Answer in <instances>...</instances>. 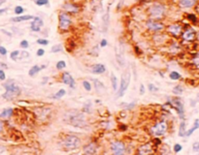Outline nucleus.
Segmentation results:
<instances>
[{
	"mask_svg": "<svg viewBox=\"0 0 199 155\" xmlns=\"http://www.w3.org/2000/svg\"><path fill=\"white\" fill-rule=\"evenodd\" d=\"M64 120L69 125L80 127V128H83L87 125V119H85V115L81 112H78V110L68 112L64 116Z\"/></svg>",
	"mask_w": 199,
	"mask_h": 155,
	"instance_id": "obj_1",
	"label": "nucleus"
},
{
	"mask_svg": "<svg viewBox=\"0 0 199 155\" xmlns=\"http://www.w3.org/2000/svg\"><path fill=\"white\" fill-rule=\"evenodd\" d=\"M3 85L4 88L6 89V92L3 94V98H5L6 100H13L14 98L18 97L21 93V88L18 85H16L13 80L7 81Z\"/></svg>",
	"mask_w": 199,
	"mask_h": 155,
	"instance_id": "obj_2",
	"label": "nucleus"
},
{
	"mask_svg": "<svg viewBox=\"0 0 199 155\" xmlns=\"http://www.w3.org/2000/svg\"><path fill=\"white\" fill-rule=\"evenodd\" d=\"M165 12H166L165 5L158 3V2L154 3L149 8V16H150L151 19H154V21H159L162 18H164Z\"/></svg>",
	"mask_w": 199,
	"mask_h": 155,
	"instance_id": "obj_3",
	"label": "nucleus"
},
{
	"mask_svg": "<svg viewBox=\"0 0 199 155\" xmlns=\"http://www.w3.org/2000/svg\"><path fill=\"white\" fill-rule=\"evenodd\" d=\"M130 80H131L130 69L126 68L123 73V75H121V80L120 88H118V97H121L124 95V92L126 91V89H127L129 86V84H130Z\"/></svg>",
	"mask_w": 199,
	"mask_h": 155,
	"instance_id": "obj_4",
	"label": "nucleus"
},
{
	"mask_svg": "<svg viewBox=\"0 0 199 155\" xmlns=\"http://www.w3.org/2000/svg\"><path fill=\"white\" fill-rule=\"evenodd\" d=\"M62 145L68 150H73V149H77L81 145V140L74 135H68L63 139Z\"/></svg>",
	"mask_w": 199,
	"mask_h": 155,
	"instance_id": "obj_5",
	"label": "nucleus"
},
{
	"mask_svg": "<svg viewBox=\"0 0 199 155\" xmlns=\"http://www.w3.org/2000/svg\"><path fill=\"white\" fill-rule=\"evenodd\" d=\"M59 28L66 31L70 28V26L72 25V19L69 14L61 12L59 15Z\"/></svg>",
	"mask_w": 199,
	"mask_h": 155,
	"instance_id": "obj_6",
	"label": "nucleus"
},
{
	"mask_svg": "<svg viewBox=\"0 0 199 155\" xmlns=\"http://www.w3.org/2000/svg\"><path fill=\"white\" fill-rule=\"evenodd\" d=\"M167 123L165 121H160V122L156 123V125L153 126L151 128V133L154 136H156V137H159V136H163L167 131Z\"/></svg>",
	"mask_w": 199,
	"mask_h": 155,
	"instance_id": "obj_7",
	"label": "nucleus"
},
{
	"mask_svg": "<svg viewBox=\"0 0 199 155\" xmlns=\"http://www.w3.org/2000/svg\"><path fill=\"white\" fill-rule=\"evenodd\" d=\"M146 26L151 32H160L165 28L163 23H159L157 21H154V19H150V21H146Z\"/></svg>",
	"mask_w": 199,
	"mask_h": 155,
	"instance_id": "obj_8",
	"label": "nucleus"
},
{
	"mask_svg": "<svg viewBox=\"0 0 199 155\" xmlns=\"http://www.w3.org/2000/svg\"><path fill=\"white\" fill-rule=\"evenodd\" d=\"M125 145L121 141H115L111 143V150L115 155H121L125 152Z\"/></svg>",
	"mask_w": 199,
	"mask_h": 155,
	"instance_id": "obj_9",
	"label": "nucleus"
},
{
	"mask_svg": "<svg viewBox=\"0 0 199 155\" xmlns=\"http://www.w3.org/2000/svg\"><path fill=\"white\" fill-rule=\"evenodd\" d=\"M62 9L67 14H77V13H79V11H80V6L76 3L66 2V3L62 5Z\"/></svg>",
	"mask_w": 199,
	"mask_h": 155,
	"instance_id": "obj_10",
	"label": "nucleus"
},
{
	"mask_svg": "<svg viewBox=\"0 0 199 155\" xmlns=\"http://www.w3.org/2000/svg\"><path fill=\"white\" fill-rule=\"evenodd\" d=\"M43 21L42 19H40L39 16H34L33 19V21L30 24V29L32 30L33 32H40L41 31V27L43 26Z\"/></svg>",
	"mask_w": 199,
	"mask_h": 155,
	"instance_id": "obj_11",
	"label": "nucleus"
},
{
	"mask_svg": "<svg viewBox=\"0 0 199 155\" xmlns=\"http://www.w3.org/2000/svg\"><path fill=\"white\" fill-rule=\"evenodd\" d=\"M61 80L65 84L69 85L71 88L75 87V84H76L75 80H74V78L72 77L68 72H64V73L61 75Z\"/></svg>",
	"mask_w": 199,
	"mask_h": 155,
	"instance_id": "obj_12",
	"label": "nucleus"
},
{
	"mask_svg": "<svg viewBox=\"0 0 199 155\" xmlns=\"http://www.w3.org/2000/svg\"><path fill=\"white\" fill-rule=\"evenodd\" d=\"M90 72L95 75H101L106 72V67H105V65L101 64V63H97V64H94L90 67Z\"/></svg>",
	"mask_w": 199,
	"mask_h": 155,
	"instance_id": "obj_13",
	"label": "nucleus"
},
{
	"mask_svg": "<svg viewBox=\"0 0 199 155\" xmlns=\"http://www.w3.org/2000/svg\"><path fill=\"white\" fill-rule=\"evenodd\" d=\"M172 103H173L172 104L173 107L175 108V110H177V112L179 113L180 117L184 118V106H183V104H182V102L180 101L179 99H174Z\"/></svg>",
	"mask_w": 199,
	"mask_h": 155,
	"instance_id": "obj_14",
	"label": "nucleus"
},
{
	"mask_svg": "<svg viewBox=\"0 0 199 155\" xmlns=\"http://www.w3.org/2000/svg\"><path fill=\"white\" fill-rule=\"evenodd\" d=\"M167 31L174 36H178L181 34V32H182V26L178 23L171 24V25L167 27Z\"/></svg>",
	"mask_w": 199,
	"mask_h": 155,
	"instance_id": "obj_15",
	"label": "nucleus"
},
{
	"mask_svg": "<svg viewBox=\"0 0 199 155\" xmlns=\"http://www.w3.org/2000/svg\"><path fill=\"white\" fill-rule=\"evenodd\" d=\"M97 149V146L94 143H90L84 146V152L87 154H94Z\"/></svg>",
	"mask_w": 199,
	"mask_h": 155,
	"instance_id": "obj_16",
	"label": "nucleus"
},
{
	"mask_svg": "<svg viewBox=\"0 0 199 155\" xmlns=\"http://www.w3.org/2000/svg\"><path fill=\"white\" fill-rule=\"evenodd\" d=\"M195 35H196V33L194 30L189 28V29H187L186 31L184 32L183 38L187 41H193L195 39Z\"/></svg>",
	"mask_w": 199,
	"mask_h": 155,
	"instance_id": "obj_17",
	"label": "nucleus"
},
{
	"mask_svg": "<svg viewBox=\"0 0 199 155\" xmlns=\"http://www.w3.org/2000/svg\"><path fill=\"white\" fill-rule=\"evenodd\" d=\"M151 151H153V147H151V145H149V143L141 145L139 149H138V153L139 154H149V153H151Z\"/></svg>",
	"mask_w": 199,
	"mask_h": 155,
	"instance_id": "obj_18",
	"label": "nucleus"
},
{
	"mask_svg": "<svg viewBox=\"0 0 199 155\" xmlns=\"http://www.w3.org/2000/svg\"><path fill=\"white\" fill-rule=\"evenodd\" d=\"M34 16H30V15H25V16H18L16 18H12L11 21H14V23H21V21H30V19H33Z\"/></svg>",
	"mask_w": 199,
	"mask_h": 155,
	"instance_id": "obj_19",
	"label": "nucleus"
},
{
	"mask_svg": "<svg viewBox=\"0 0 199 155\" xmlns=\"http://www.w3.org/2000/svg\"><path fill=\"white\" fill-rule=\"evenodd\" d=\"M197 0H180V6L183 8H191L196 4Z\"/></svg>",
	"mask_w": 199,
	"mask_h": 155,
	"instance_id": "obj_20",
	"label": "nucleus"
},
{
	"mask_svg": "<svg viewBox=\"0 0 199 155\" xmlns=\"http://www.w3.org/2000/svg\"><path fill=\"white\" fill-rule=\"evenodd\" d=\"M93 84H94V87H95V90L97 93H101L102 90H105V85L102 82H100L99 80H96L94 79L93 80Z\"/></svg>",
	"mask_w": 199,
	"mask_h": 155,
	"instance_id": "obj_21",
	"label": "nucleus"
},
{
	"mask_svg": "<svg viewBox=\"0 0 199 155\" xmlns=\"http://www.w3.org/2000/svg\"><path fill=\"white\" fill-rule=\"evenodd\" d=\"M14 113V110L11 109V108H8V109H5L3 112L0 113V117L1 118H9L13 115Z\"/></svg>",
	"mask_w": 199,
	"mask_h": 155,
	"instance_id": "obj_22",
	"label": "nucleus"
},
{
	"mask_svg": "<svg viewBox=\"0 0 199 155\" xmlns=\"http://www.w3.org/2000/svg\"><path fill=\"white\" fill-rule=\"evenodd\" d=\"M186 133H187V124L185 121H182L181 124H180L179 136L180 137H184V136H186Z\"/></svg>",
	"mask_w": 199,
	"mask_h": 155,
	"instance_id": "obj_23",
	"label": "nucleus"
},
{
	"mask_svg": "<svg viewBox=\"0 0 199 155\" xmlns=\"http://www.w3.org/2000/svg\"><path fill=\"white\" fill-rule=\"evenodd\" d=\"M41 70H42V69H41L40 66H38V65H34V66H32L31 69H30V70H29L28 75H29L30 77H33V76H35V75H37V74L39 73V72H40Z\"/></svg>",
	"mask_w": 199,
	"mask_h": 155,
	"instance_id": "obj_24",
	"label": "nucleus"
},
{
	"mask_svg": "<svg viewBox=\"0 0 199 155\" xmlns=\"http://www.w3.org/2000/svg\"><path fill=\"white\" fill-rule=\"evenodd\" d=\"M109 19H110V16H109V11L105 14L103 16V29L104 32H106V30L108 29V25H109Z\"/></svg>",
	"mask_w": 199,
	"mask_h": 155,
	"instance_id": "obj_25",
	"label": "nucleus"
},
{
	"mask_svg": "<svg viewBox=\"0 0 199 155\" xmlns=\"http://www.w3.org/2000/svg\"><path fill=\"white\" fill-rule=\"evenodd\" d=\"M199 128V119H196L194 121V125H193V127L191 129H189V131H187L186 133V136H187V137H189L190 135H192V133L195 131V130H197Z\"/></svg>",
	"mask_w": 199,
	"mask_h": 155,
	"instance_id": "obj_26",
	"label": "nucleus"
},
{
	"mask_svg": "<svg viewBox=\"0 0 199 155\" xmlns=\"http://www.w3.org/2000/svg\"><path fill=\"white\" fill-rule=\"evenodd\" d=\"M111 82H112V87H113V89H114L115 91H117L118 88V80H117V77H116L113 73L111 74Z\"/></svg>",
	"mask_w": 199,
	"mask_h": 155,
	"instance_id": "obj_27",
	"label": "nucleus"
},
{
	"mask_svg": "<svg viewBox=\"0 0 199 155\" xmlns=\"http://www.w3.org/2000/svg\"><path fill=\"white\" fill-rule=\"evenodd\" d=\"M169 77H170L171 80H173V81H178V80L181 79V75H180L178 72H176V71L171 72Z\"/></svg>",
	"mask_w": 199,
	"mask_h": 155,
	"instance_id": "obj_28",
	"label": "nucleus"
},
{
	"mask_svg": "<svg viewBox=\"0 0 199 155\" xmlns=\"http://www.w3.org/2000/svg\"><path fill=\"white\" fill-rule=\"evenodd\" d=\"M20 51H14L11 52V54H10V57H11V59L14 60V61H17L18 60V57L20 56Z\"/></svg>",
	"mask_w": 199,
	"mask_h": 155,
	"instance_id": "obj_29",
	"label": "nucleus"
},
{
	"mask_svg": "<svg viewBox=\"0 0 199 155\" xmlns=\"http://www.w3.org/2000/svg\"><path fill=\"white\" fill-rule=\"evenodd\" d=\"M183 90H184V88L182 87L181 85H177V86L173 88V93L177 94V95H180V94L183 93Z\"/></svg>",
	"mask_w": 199,
	"mask_h": 155,
	"instance_id": "obj_30",
	"label": "nucleus"
},
{
	"mask_svg": "<svg viewBox=\"0 0 199 155\" xmlns=\"http://www.w3.org/2000/svg\"><path fill=\"white\" fill-rule=\"evenodd\" d=\"M90 108H92V103H90V101H87V103L84 105V107H83V110H84L85 112H90Z\"/></svg>",
	"mask_w": 199,
	"mask_h": 155,
	"instance_id": "obj_31",
	"label": "nucleus"
},
{
	"mask_svg": "<svg viewBox=\"0 0 199 155\" xmlns=\"http://www.w3.org/2000/svg\"><path fill=\"white\" fill-rule=\"evenodd\" d=\"M66 94V91L64 89H60L56 93V95L54 96V98H56V99H59V98H61V97H63Z\"/></svg>",
	"mask_w": 199,
	"mask_h": 155,
	"instance_id": "obj_32",
	"label": "nucleus"
},
{
	"mask_svg": "<svg viewBox=\"0 0 199 155\" xmlns=\"http://www.w3.org/2000/svg\"><path fill=\"white\" fill-rule=\"evenodd\" d=\"M56 67L57 70H62V69H64L66 67V63H65V61H63V60H60V61L56 63Z\"/></svg>",
	"mask_w": 199,
	"mask_h": 155,
	"instance_id": "obj_33",
	"label": "nucleus"
},
{
	"mask_svg": "<svg viewBox=\"0 0 199 155\" xmlns=\"http://www.w3.org/2000/svg\"><path fill=\"white\" fill-rule=\"evenodd\" d=\"M52 52H54V53H56V52H59V51H62V46L60 45H54V47L52 48Z\"/></svg>",
	"mask_w": 199,
	"mask_h": 155,
	"instance_id": "obj_34",
	"label": "nucleus"
},
{
	"mask_svg": "<svg viewBox=\"0 0 199 155\" xmlns=\"http://www.w3.org/2000/svg\"><path fill=\"white\" fill-rule=\"evenodd\" d=\"M83 86H84V88L87 91H90V90H92V84H90V82H87V81H84V82H83Z\"/></svg>",
	"mask_w": 199,
	"mask_h": 155,
	"instance_id": "obj_35",
	"label": "nucleus"
},
{
	"mask_svg": "<svg viewBox=\"0 0 199 155\" xmlns=\"http://www.w3.org/2000/svg\"><path fill=\"white\" fill-rule=\"evenodd\" d=\"M148 88H149V90H150V92H151V93H156V92L158 91V88H157L156 85L153 84H149Z\"/></svg>",
	"mask_w": 199,
	"mask_h": 155,
	"instance_id": "obj_36",
	"label": "nucleus"
},
{
	"mask_svg": "<svg viewBox=\"0 0 199 155\" xmlns=\"http://www.w3.org/2000/svg\"><path fill=\"white\" fill-rule=\"evenodd\" d=\"M35 4L38 6H45V5L49 4V0H36Z\"/></svg>",
	"mask_w": 199,
	"mask_h": 155,
	"instance_id": "obj_37",
	"label": "nucleus"
},
{
	"mask_svg": "<svg viewBox=\"0 0 199 155\" xmlns=\"http://www.w3.org/2000/svg\"><path fill=\"white\" fill-rule=\"evenodd\" d=\"M14 12H15L16 15H21V14L24 12V9H23V7H21V6H17L15 8V10H14Z\"/></svg>",
	"mask_w": 199,
	"mask_h": 155,
	"instance_id": "obj_38",
	"label": "nucleus"
},
{
	"mask_svg": "<svg viewBox=\"0 0 199 155\" xmlns=\"http://www.w3.org/2000/svg\"><path fill=\"white\" fill-rule=\"evenodd\" d=\"M37 44L41 46H47L49 44V41L47 39H38L37 40Z\"/></svg>",
	"mask_w": 199,
	"mask_h": 155,
	"instance_id": "obj_39",
	"label": "nucleus"
},
{
	"mask_svg": "<svg viewBox=\"0 0 199 155\" xmlns=\"http://www.w3.org/2000/svg\"><path fill=\"white\" fill-rule=\"evenodd\" d=\"M20 45H21V47L23 49H27V48L29 47V44H28V42H27L26 40H23V41L21 42Z\"/></svg>",
	"mask_w": 199,
	"mask_h": 155,
	"instance_id": "obj_40",
	"label": "nucleus"
},
{
	"mask_svg": "<svg viewBox=\"0 0 199 155\" xmlns=\"http://www.w3.org/2000/svg\"><path fill=\"white\" fill-rule=\"evenodd\" d=\"M182 145H179V143H176L175 145H174V151L176 152V153H178V152H180L182 150Z\"/></svg>",
	"mask_w": 199,
	"mask_h": 155,
	"instance_id": "obj_41",
	"label": "nucleus"
},
{
	"mask_svg": "<svg viewBox=\"0 0 199 155\" xmlns=\"http://www.w3.org/2000/svg\"><path fill=\"white\" fill-rule=\"evenodd\" d=\"M187 19H189L190 21H192V23H196V16L194 15L189 14V15H187Z\"/></svg>",
	"mask_w": 199,
	"mask_h": 155,
	"instance_id": "obj_42",
	"label": "nucleus"
},
{
	"mask_svg": "<svg viewBox=\"0 0 199 155\" xmlns=\"http://www.w3.org/2000/svg\"><path fill=\"white\" fill-rule=\"evenodd\" d=\"M192 149H193V151H199V142H195L194 143H193V145H192Z\"/></svg>",
	"mask_w": 199,
	"mask_h": 155,
	"instance_id": "obj_43",
	"label": "nucleus"
},
{
	"mask_svg": "<svg viewBox=\"0 0 199 155\" xmlns=\"http://www.w3.org/2000/svg\"><path fill=\"white\" fill-rule=\"evenodd\" d=\"M20 56H21V59H23V58H27V57H29V53L27 51H23L20 54Z\"/></svg>",
	"mask_w": 199,
	"mask_h": 155,
	"instance_id": "obj_44",
	"label": "nucleus"
},
{
	"mask_svg": "<svg viewBox=\"0 0 199 155\" xmlns=\"http://www.w3.org/2000/svg\"><path fill=\"white\" fill-rule=\"evenodd\" d=\"M0 54L1 55H6L7 54V49L4 47L0 46Z\"/></svg>",
	"mask_w": 199,
	"mask_h": 155,
	"instance_id": "obj_45",
	"label": "nucleus"
},
{
	"mask_svg": "<svg viewBox=\"0 0 199 155\" xmlns=\"http://www.w3.org/2000/svg\"><path fill=\"white\" fill-rule=\"evenodd\" d=\"M36 54H37V56H43V55L45 54V51H44L43 49H37Z\"/></svg>",
	"mask_w": 199,
	"mask_h": 155,
	"instance_id": "obj_46",
	"label": "nucleus"
},
{
	"mask_svg": "<svg viewBox=\"0 0 199 155\" xmlns=\"http://www.w3.org/2000/svg\"><path fill=\"white\" fill-rule=\"evenodd\" d=\"M107 45H108V42H107L106 39H102L101 42H100V47H101V48H105V47H107Z\"/></svg>",
	"mask_w": 199,
	"mask_h": 155,
	"instance_id": "obj_47",
	"label": "nucleus"
},
{
	"mask_svg": "<svg viewBox=\"0 0 199 155\" xmlns=\"http://www.w3.org/2000/svg\"><path fill=\"white\" fill-rule=\"evenodd\" d=\"M5 79H6V75H5V72L0 69V80H1V81H4Z\"/></svg>",
	"mask_w": 199,
	"mask_h": 155,
	"instance_id": "obj_48",
	"label": "nucleus"
},
{
	"mask_svg": "<svg viewBox=\"0 0 199 155\" xmlns=\"http://www.w3.org/2000/svg\"><path fill=\"white\" fill-rule=\"evenodd\" d=\"M193 62H194V64H195L196 66H198V67H199V53H198L197 55H196L195 58L193 59Z\"/></svg>",
	"mask_w": 199,
	"mask_h": 155,
	"instance_id": "obj_49",
	"label": "nucleus"
},
{
	"mask_svg": "<svg viewBox=\"0 0 199 155\" xmlns=\"http://www.w3.org/2000/svg\"><path fill=\"white\" fill-rule=\"evenodd\" d=\"M145 93V86H144L143 84L140 85V94L141 95H143V94Z\"/></svg>",
	"mask_w": 199,
	"mask_h": 155,
	"instance_id": "obj_50",
	"label": "nucleus"
},
{
	"mask_svg": "<svg viewBox=\"0 0 199 155\" xmlns=\"http://www.w3.org/2000/svg\"><path fill=\"white\" fill-rule=\"evenodd\" d=\"M135 106V103H131V104H128L127 106H126V109L127 110H130V109H133Z\"/></svg>",
	"mask_w": 199,
	"mask_h": 155,
	"instance_id": "obj_51",
	"label": "nucleus"
},
{
	"mask_svg": "<svg viewBox=\"0 0 199 155\" xmlns=\"http://www.w3.org/2000/svg\"><path fill=\"white\" fill-rule=\"evenodd\" d=\"M3 131V123H2V121L0 120V133Z\"/></svg>",
	"mask_w": 199,
	"mask_h": 155,
	"instance_id": "obj_52",
	"label": "nucleus"
},
{
	"mask_svg": "<svg viewBox=\"0 0 199 155\" xmlns=\"http://www.w3.org/2000/svg\"><path fill=\"white\" fill-rule=\"evenodd\" d=\"M7 11H8L7 8H4V9H0V14H3L5 12H7Z\"/></svg>",
	"mask_w": 199,
	"mask_h": 155,
	"instance_id": "obj_53",
	"label": "nucleus"
},
{
	"mask_svg": "<svg viewBox=\"0 0 199 155\" xmlns=\"http://www.w3.org/2000/svg\"><path fill=\"white\" fill-rule=\"evenodd\" d=\"M48 82V77H45L43 79V82H42V84H46V82Z\"/></svg>",
	"mask_w": 199,
	"mask_h": 155,
	"instance_id": "obj_54",
	"label": "nucleus"
},
{
	"mask_svg": "<svg viewBox=\"0 0 199 155\" xmlns=\"http://www.w3.org/2000/svg\"><path fill=\"white\" fill-rule=\"evenodd\" d=\"M7 0H0V5H2V4H4L5 2H6Z\"/></svg>",
	"mask_w": 199,
	"mask_h": 155,
	"instance_id": "obj_55",
	"label": "nucleus"
},
{
	"mask_svg": "<svg viewBox=\"0 0 199 155\" xmlns=\"http://www.w3.org/2000/svg\"><path fill=\"white\" fill-rule=\"evenodd\" d=\"M156 145H159V143H161V142L158 141V139H156Z\"/></svg>",
	"mask_w": 199,
	"mask_h": 155,
	"instance_id": "obj_56",
	"label": "nucleus"
},
{
	"mask_svg": "<svg viewBox=\"0 0 199 155\" xmlns=\"http://www.w3.org/2000/svg\"><path fill=\"white\" fill-rule=\"evenodd\" d=\"M198 38H199V33H198Z\"/></svg>",
	"mask_w": 199,
	"mask_h": 155,
	"instance_id": "obj_57",
	"label": "nucleus"
},
{
	"mask_svg": "<svg viewBox=\"0 0 199 155\" xmlns=\"http://www.w3.org/2000/svg\"><path fill=\"white\" fill-rule=\"evenodd\" d=\"M19 1H21V0H19Z\"/></svg>",
	"mask_w": 199,
	"mask_h": 155,
	"instance_id": "obj_58",
	"label": "nucleus"
}]
</instances>
